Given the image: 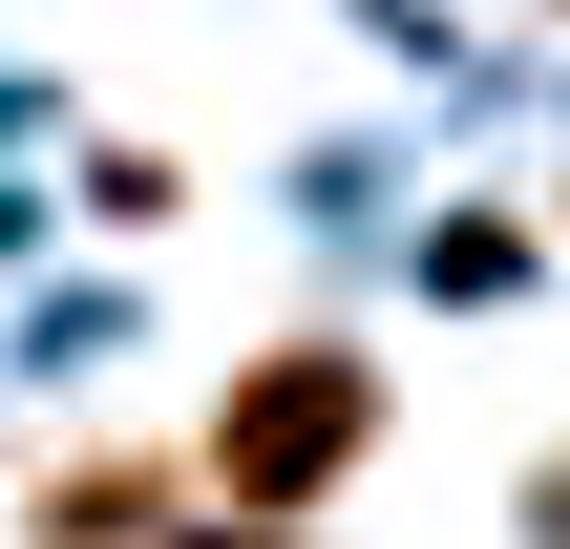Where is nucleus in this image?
Returning a JSON list of instances; mask_svg holds the SVG:
<instances>
[{
  "mask_svg": "<svg viewBox=\"0 0 570 549\" xmlns=\"http://www.w3.org/2000/svg\"><path fill=\"white\" fill-rule=\"evenodd\" d=\"M360 444H381V360H360V339H275V360L212 402V508H233V529H296Z\"/></svg>",
  "mask_w": 570,
  "mask_h": 549,
  "instance_id": "nucleus-1",
  "label": "nucleus"
},
{
  "mask_svg": "<svg viewBox=\"0 0 570 549\" xmlns=\"http://www.w3.org/2000/svg\"><path fill=\"white\" fill-rule=\"evenodd\" d=\"M42 549H169V465H127V444H85V465H42Z\"/></svg>",
  "mask_w": 570,
  "mask_h": 549,
  "instance_id": "nucleus-2",
  "label": "nucleus"
},
{
  "mask_svg": "<svg viewBox=\"0 0 570 549\" xmlns=\"http://www.w3.org/2000/svg\"><path fill=\"white\" fill-rule=\"evenodd\" d=\"M529 529H550V549H570V465H550V487H529Z\"/></svg>",
  "mask_w": 570,
  "mask_h": 549,
  "instance_id": "nucleus-3",
  "label": "nucleus"
},
{
  "mask_svg": "<svg viewBox=\"0 0 570 549\" xmlns=\"http://www.w3.org/2000/svg\"><path fill=\"white\" fill-rule=\"evenodd\" d=\"M190 549H296V529H190Z\"/></svg>",
  "mask_w": 570,
  "mask_h": 549,
  "instance_id": "nucleus-4",
  "label": "nucleus"
}]
</instances>
